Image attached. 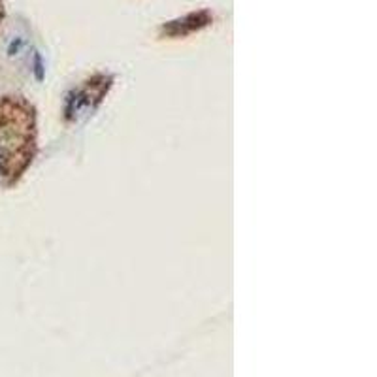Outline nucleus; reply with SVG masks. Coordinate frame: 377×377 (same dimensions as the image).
I'll use <instances>...</instances> for the list:
<instances>
[{
	"label": "nucleus",
	"mask_w": 377,
	"mask_h": 377,
	"mask_svg": "<svg viewBox=\"0 0 377 377\" xmlns=\"http://www.w3.org/2000/svg\"><path fill=\"white\" fill-rule=\"evenodd\" d=\"M38 153L36 108L23 97L0 100V176L15 185Z\"/></svg>",
	"instance_id": "1"
}]
</instances>
